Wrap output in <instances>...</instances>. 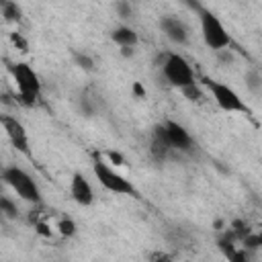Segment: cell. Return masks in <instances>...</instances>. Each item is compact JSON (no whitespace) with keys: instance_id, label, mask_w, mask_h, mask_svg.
Segmentation results:
<instances>
[{"instance_id":"cell-15","label":"cell","mask_w":262,"mask_h":262,"mask_svg":"<svg viewBox=\"0 0 262 262\" xmlns=\"http://www.w3.org/2000/svg\"><path fill=\"white\" fill-rule=\"evenodd\" d=\"M74 63H76L80 70H84V72H92V70H94V59H92L88 53H82V51H76V53H74Z\"/></svg>"},{"instance_id":"cell-2","label":"cell","mask_w":262,"mask_h":262,"mask_svg":"<svg viewBox=\"0 0 262 262\" xmlns=\"http://www.w3.org/2000/svg\"><path fill=\"white\" fill-rule=\"evenodd\" d=\"M196 14H199V23H201L203 41H205V45H207L209 49L221 51V49H225V47L231 45L229 33L225 31L223 23H221L211 10H207L205 6H201V8L196 10Z\"/></svg>"},{"instance_id":"cell-12","label":"cell","mask_w":262,"mask_h":262,"mask_svg":"<svg viewBox=\"0 0 262 262\" xmlns=\"http://www.w3.org/2000/svg\"><path fill=\"white\" fill-rule=\"evenodd\" d=\"M111 39H113L119 47H135V45L139 43L137 33H135L131 27H125V25L117 27V29L111 33Z\"/></svg>"},{"instance_id":"cell-8","label":"cell","mask_w":262,"mask_h":262,"mask_svg":"<svg viewBox=\"0 0 262 262\" xmlns=\"http://www.w3.org/2000/svg\"><path fill=\"white\" fill-rule=\"evenodd\" d=\"M172 151V145H170V139H168V133H166V127L164 123L156 125L151 129V139H149V154L154 160L158 162H164Z\"/></svg>"},{"instance_id":"cell-5","label":"cell","mask_w":262,"mask_h":262,"mask_svg":"<svg viewBox=\"0 0 262 262\" xmlns=\"http://www.w3.org/2000/svg\"><path fill=\"white\" fill-rule=\"evenodd\" d=\"M92 168H94V176L96 180L111 192L115 194H131V196H139V192L135 190V186L125 178L121 176L119 172H115L100 156L94 154V162H92Z\"/></svg>"},{"instance_id":"cell-10","label":"cell","mask_w":262,"mask_h":262,"mask_svg":"<svg viewBox=\"0 0 262 262\" xmlns=\"http://www.w3.org/2000/svg\"><path fill=\"white\" fill-rule=\"evenodd\" d=\"M70 192H72V199H74L78 205H82V207H88V205H92V201H94L92 186H90V182L86 180V176L80 174V172H76V174L72 176Z\"/></svg>"},{"instance_id":"cell-11","label":"cell","mask_w":262,"mask_h":262,"mask_svg":"<svg viewBox=\"0 0 262 262\" xmlns=\"http://www.w3.org/2000/svg\"><path fill=\"white\" fill-rule=\"evenodd\" d=\"M160 27L162 31L166 33V37L178 45H186L188 43V29L184 27V23L180 18H174V16H164L160 20Z\"/></svg>"},{"instance_id":"cell-25","label":"cell","mask_w":262,"mask_h":262,"mask_svg":"<svg viewBox=\"0 0 262 262\" xmlns=\"http://www.w3.org/2000/svg\"><path fill=\"white\" fill-rule=\"evenodd\" d=\"M4 2H6V0H0V6H2V4H4Z\"/></svg>"},{"instance_id":"cell-7","label":"cell","mask_w":262,"mask_h":262,"mask_svg":"<svg viewBox=\"0 0 262 262\" xmlns=\"http://www.w3.org/2000/svg\"><path fill=\"white\" fill-rule=\"evenodd\" d=\"M0 125H2L4 133H6L8 141L12 143V147L29 158L31 149H29V135H27L25 125L16 117H12V115H0Z\"/></svg>"},{"instance_id":"cell-21","label":"cell","mask_w":262,"mask_h":262,"mask_svg":"<svg viewBox=\"0 0 262 262\" xmlns=\"http://www.w3.org/2000/svg\"><path fill=\"white\" fill-rule=\"evenodd\" d=\"M10 41L14 43V47H16L18 51H27V49H29V43H27V39H25L20 33H10Z\"/></svg>"},{"instance_id":"cell-26","label":"cell","mask_w":262,"mask_h":262,"mask_svg":"<svg viewBox=\"0 0 262 262\" xmlns=\"http://www.w3.org/2000/svg\"><path fill=\"white\" fill-rule=\"evenodd\" d=\"M0 196H2V192H0ZM0 219H2V213H0Z\"/></svg>"},{"instance_id":"cell-22","label":"cell","mask_w":262,"mask_h":262,"mask_svg":"<svg viewBox=\"0 0 262 262\" xmlns=\"http://www.w3.org/2000/svg\"><path fill=\"white\" fill-rule=\"evenodd\" d=\"M106 156L111 158V162H113L115 166H123V164H125V158H123V156H121L119 151H108Z\"/></svg>"},{"instance_id":"cell-14","label":"cell","mask_w":262,"mask_h":262,"mask_svg":"<svg viewBox=\"0 0 262 262\" xmlns=\"http://www.w3.org/2000/svg\"><path fill=\"white\" fill-rule=\"evenodd\" d=\"M0 213H2V219L8 217V219H14L18 217V207L14 205V201H10L8 196H0Z\"/></svg>"},{"instance_id":"cell-4","label":"cell","mask_w":262,"mask_h":262,"mask_svg":"<svg viewBox=\"0 0 262 262\" xmlns=\"http://www.w3.org/2000/svg\"><path fill=\"white\" fill-rule=\"evenodd\" d=\"M162 74L164 78L174 86V88H186L190 84H196L194 78V70L190 68V63L178 55V53H164L162 55Z\"/></svg>"},{"instance_id":"cell-6","label":"cell","mask_w":262,"mask_h":262,"mask_svg":"<svg viewBox=\"0 0 262 262\" xmlns=\"http://www.w3.org/2000/svg\"><path fill=\"white\" fill-rule=\"evenodd\" d=\"M207 86H209V92L213 96V100L217 102V106L225 113H242V115H250V106L244 102V98L233 90L229 88L227 84L223 82H217V80H205Z\"/></svg>"},{"instance_id":"cell-17","label":"cell","mask_w":262,"mask_h":262,"mask_svg":"<svg viewBox=\"0 0 262 262\" xmlns=\"http://www.w3.org/2000/svg\"><path fill=\"white\" fill-rule=\"evenodd\" d=\"M57 231H59L63 237H72V235L76 233V223H74L70 217H63V219H59V223H57Z\"/></svg>"},{"instance_id":"cell-19","label":"cell","mask_w":262,"mask_h":262,"mask_svg":"<svg viewBox=\"0 0 262 262\" xmlns=\"http://www.w3.org/2000/svg\"><path fill=\"white\" fill-rule=\"evenodd\" d=\"M180 90H182V94H184L190 102H196V100H201V98H203V92L199 90V86H196V84H190V86L180 88Z\"/></svg>"},{"instance_id":"cell-13","label":"cell","mask_w":262,"mask_h":262,"mask_svg":"<svg viewBox=\"0 0 262 262\" xmlns=\"http://www.w3.org/2000/svg\"><path fill=\"white\" fill-rule=\"evenodd\" d=\"M0 10H2L4 18H6V20H10V23H20V18H23L20 8H18V6H16V2H12V0H6V2L0 6Z\"/></svg>"},{"instance_id":"cell-1","label":"cell","mask_w":262,"mask_h":262,"mask_svg":"<svg viewBox=\"0 0 262 262\" xmlns=\"http://www.w3.org/2000/svg\"><path fill=\"white\" fill-rule=\"evenodd\" d=\"M8 72L18 88V94L14 96L18 104L23 106H33L37 104L39 96H41V80L37 76V72L25 63V61H16V63H8Z\"/></svg>"},{"instance_id":"cell-16","label":"cell","mask_w":262,"mask_h":262,"mask_svg":"<svg viewBox=\"0 0 262 262\" xmlns=\"http://www.w3.org/2000/svg\"><path fill=\"white\" fill-rule=\"evenodd\" d=\"M246 86H248L254 94L260 92V88H262V78H260V74H258L256 70H252V72L246 74Z\"/></svg>"},{"instance_id":"cell-23","label":"cell","mask_w":262,"mask_h":262,"mask_svg":"<svg viewBox=\"0 0 262 262\" xmlns=\"http://www.w3.org/2000/svg\"><path fill=\"white\" fill-rule=\"evenodd\" d=\"M182 2H184V4H186L190 10H194V12L201 8V0H182Z\"/></svg>"},{"instance_id":"cell-9","label":"cell","mask_w":262,"mask_h":262,"mask_svg":"<svg viewBox=\"0 0 262 262\" xmlns=\"http://www.w3.org/2000/svg\"><path fill=\"white\" fill-rule=\"evenodd\" d=\"M164 127H166V133H168V139H170L172 149L192 151L194 141H192L190 133H188L180 123H176V121H166V123H164Z\"/></svg>"},{"instance_id":"cell-18","label":"cell","mask_w":262,"mask_h":262,"mask_svg":"<svg viewBox=\"0 0 262 262\" xmlns=\"http://www.w3.org/2000/svg\"><path fill=\"white\" fill-rule=\"evenodd\" d=\"M231 231H233V235H235V239L239 242L246 233H250V227H248V223H244L242 219H235L233 223H231V227H229Z\"/></svg>"},{"instance_id":"cell-20","label":"cell","mask_w":262,"mask_h":262,"mask_svg":"<svg viewBox=\"0 0 262 262\" xmlns=\"http://www.w3.org/2000/svg\"><path fill=\"white\" fill-rule=\"evenodd\" d=\"M115 8H117V12H119V16H121V18H131V14H133L131 4H129V2H125V0H119V2L115 4Z\"/></svg>"},{"instance_id":"cell-3","label":"cell","mask_w":262,"mask_h":262,"mask_svg":"<svg viewBox=\"0 0 262 262\" xmlns=\"http://www.w3.org/2000/svg\"><path fill=\"white\" fill-rule=\"evenodd\" d=\"M0 178L27 203L39 205L41 203V190L37 186V182L18 166H6L0 170Z\"/></svg>"},{"instance_id":"cell-24","label":"cell","mask_w":262,"mask_h":262,"mask_svg":"<svg viewBox=\"0 0 262 262\" xmlns=\"http://www.w3.org/2000/svg\"><path fill=\"white\" fill-rule=\"evenodd\" d=\"M133 90H135V94H139V96H143V94H145V92H143V88H141V84H137V82L133 84Z\"/></svg>"}]
</instances>
